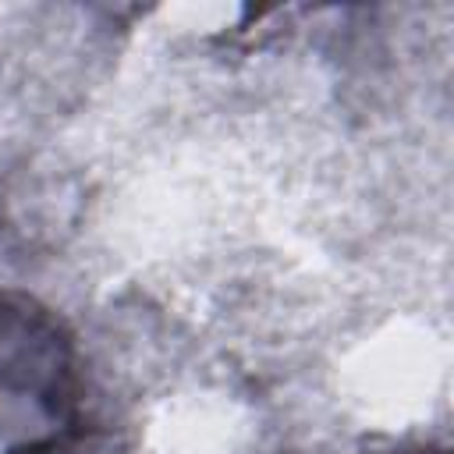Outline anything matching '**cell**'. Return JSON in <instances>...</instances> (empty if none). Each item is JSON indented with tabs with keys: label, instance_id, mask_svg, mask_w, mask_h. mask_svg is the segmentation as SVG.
<instances>
[{
	"label": "cell",
	"instance_id": "cell-1",
	"mask_svg": "<svg viewBox=\"0 0 454 454\" xmlns=\"http://www.w3.org/2000/svg\"><path fill=\"white\" fill-rule=\"evenodd\" d=\"M85 429L89 387L71 326L39 298L0 287V450L64 454Z\"/></svg>",
	"mask_w": 454,
	"mask_h": 454
},
{
	"label": "cell",
	"instance_id": "cell-2",
	"mask_svg": "<svg viewBox=\"0 0 454 454\" xmlns=\"http://www.w3.org/2000/svg\"><path fill=\"white\" fill-rule=\"evenodd\" d=\"M369 454H450L443 443H408V447H390V450H369Z\"/></svg>",
	"mask_w": 454,
	"mask_h": 454
}]
</instances>
